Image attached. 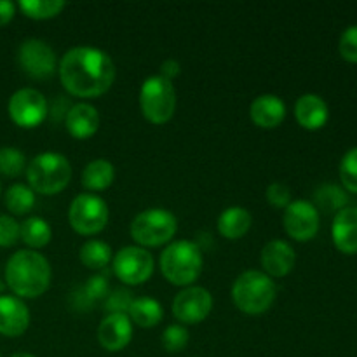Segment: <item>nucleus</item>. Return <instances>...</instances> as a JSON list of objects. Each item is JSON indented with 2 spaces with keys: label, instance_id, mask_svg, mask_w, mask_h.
Listing matches in <instances>:
<instances>
[{
  "label": "nucleus",
  "instance_id": "f257e3e1",
  "mask_svg": "<svg viewBox=\"0 0 357 357\" xmlns=\"http://www.w3.org/2000/svg\"><path fill=\"white\" fill-rule=\"evenodd\" d=\"M59 79L72 96L96 98L114 84L115 65L101 49L73 47L59 61Z\"/></svg>",
  "mask_w": 357,
  "mask_h": 357
},
{
  "label": "nucleus",
  "instance_id": "f03ea898",
  "mask_svg": "<svg viewBox=\"0 0 357 357\" xmlns=\"http://www.w3.org/2000/svg\"><path fill=\"white\" fill-rule=\"evenodd\" d=\"M6 281L17 296L37 298L51 284V265L37 251H16L6 265Z\"/></svg>",
  "mask_w": 357,
  "mask_h": 357
},
{
  "label": "nucleus",
  "instance_id": "7ed1b4c3",
  "mask_svg": "<svg viewBox=\"0 0 357 357\" xmlns=\"http://www.w3.org/2000/svg\"><path fill=\"white\" fill-rule=\"evenodd\" d=\"M201 248L192 241L171 243L160 255V271L164 278L174 286H190L202 272Z\"/></svg>",
  "mask_w": 357,
  "mask_h": 357
},
{
  "label": "nucleus",
  "instance_id": "20e7f679",
  "mask_svg": "<svg viewBox=\"0 0 357 357\" xmlns=\"http://www.w3.org/2000/svg\"><path fill=\"white\" fill-rule=\"evenodd\" d=\"M275 284L260 271H246L232 286V300L237 309L250 316L267 312L275 300Z\"/></svg>",
  "mask_w": 357,
  "mask_h": 357
},
{
  "label": "nucleus",
  "instance_id": "39448f33",
  "mask_svg": "<svg viewBox=\"0 0 357 357\" xmlns=\"http://www.w3.org/2000/svg\"><path fill=\"white\" fill-rule=\"evenodd\" d=\"M26 180L31 190L38 194H59L72 180V166L61 153L44 152L28 164Z\"/></svg>",
  "mask_w": 357,
  "mask_h": 357
},
{
  "label": "nucleus",
  "instance_id": "423d86ee",
  "mask_svg": "<svg viewBox=\"0 0 357 357\" xmlns=\"http://www.w3.org/2000/svg\"><path fill=\"white\" fill-rule=\"evenodd\" d=\"M139 107L146 121L152 124L160 126L171 121L176 110V91L173 82L160 75L145 79L139 89Z\"/></svg>",
  "mask_w": 357,
  "mask_h": 357
},
{
  "label": "nucleus",
  "instance_id": "0eeeda50",
  "mask_svg": "<svg viewBox=\"0 0 357 357\" xmlns=\"http://www.w3.org/2000/svg\"><path fill=\"white\" fill-rule=\"evenodd\" d=\"M178 229L176 216L167 209L153 208L142 211L131 223V237L139 248H157L169 243Z\"/></svg>",
  "mask_w": 357,
  "mask_h": 357
},
{
  "label": "nucleus",
  "instance_id": "6e6552de",
  "mask_svg": "<svg viewBox=\"0 0 357 357\" xmlns=\"http://www.w3.org/2000/svg\"><path fill=\"white\" fill-rule=\"evenodd\" d=\"M68 220L72 229L80 236H94L108 223V206L94 194H80L70 204Z\"/></svg>",
  "mask_w": 357,
  "mask_h": 357
},
{
  "label": "nucleus",
  "instance_id": "1a4fd4ad",
  "mask_svg": "<svg viewBox=\"0 0 357 357\" xmlns=\"http://www.w3.org/2000/svg\"><path fill=\"white\" fill-rule=\"evenodd\" d=\"M114 274L124 284L138 286L149 281L153 274V257L139 246L122 248L114 258Z\"/></svg>",
  "mask_w": 357,
  "mask_h": 357
},
{
  "label": "nucleus",
  "instance_id": "9d476101",
  "mask_svg": "<svg viewBox=\"0 0 357 357\" xmlns=\"http://www.w3.org/2000/svg\"><path fill=\"white\" fill-rule=\"evenodd\" d=\"M9 115L14 124L20 128H37L47 117V100L37 89L24 87L10 96Z\"/></svg>",
  "mask_w": 357,
  "mask_h": 357
},
{
  "label": "nucleus",
  "instance_id": "9b49d317",
  "mask_svg": "<svg viewBox=\"0 0 357 357\" xmlns=\"http://www.w3.org/2000/svg\"><path fill=\"white\" fill-rule=\"evenodd\" d=\"M213 309L211 293L201 286H190L178 293L173 300V316L183 324H199Z\"/></svg>",
  "mask_w": 357,
  "mask_h": 357
},
{
  "label": "nucleus",
  "instance_id": "f8f14e48",
  "mask_svg": "<svg viewBox=\"0 0 357 357\" xmlns=\"http://www.w3.org/2000/svg\"><path fill=\"white\" fill-rule=\"evenodd\" d=\"M17 59L26 75L31 79H49L56 70V54L44 40L28 38L21 44Z\"/></svg>",
  "mask_w": 357,
  "mask_h": 357
},
{
  "label": "nucleus",
  "instance_id": "ddd939ff",
  "mask_svg": "<svg viewBox=\"0 0 357 357\" xmlns=\"http://www.w3.org/2000/svg\"><path fill=\"white\" fill-rule=\"evenodd\" d=\"M284 230L295 241L305 243L316 237L319 230V211L309 201H295L284 209Z\"/></svg>",
  "mask_w": 357,
  "mask_h": 357
},
{
  "label": "nucleus",
  "instance_id": "4468645a",
  "mask_svg": "<svg viewBox=\"0 0 357 357\" xmlns=\"http://www.w3.org/2000/svg\"><path fill=\"white\" fill-rule=\"evenodd\" d=\"M132 338V323L126 314H108L98 328V342L108 352H119Z\"/></svg>",
  "mask_w": 357,
  "mask_h": 357
},
{
  "label": "nucleus",
  "instance_id": "2eb2a0df",
  "mask_svg": "<svg viewBox=\"0 0 357 357\" xmlns=\"http://www.w3.org/2000/svg\"><path fill=\"white\" fill-rule=\"evenodd\" d=\"M30 324V310L16 296H0V335L21 337Z\"/></svg>",
  "mask_w": 357,
  "mask_h": 357
},
{
  "label": "nucleus",
  "instance_id": "dca6fc26",
  "mask_svg": "<svg viewBox=\"0 0 357 357\" xmlns=\"http://www.w3.org/2000/svg\"><path fill=\"white\" fill-rule=\"evenodd\" d=\"M260 260L268 278H284L295 267L296 255L286 241L274 239L265 244Z\"/></svg>",
  "mask_w": 357,
  "mask_h": 357
},
{
  "label": "nucleus",
  "instance_id": "f3484780",
  "mask_svg": "<svg viewBox=\"0 0 357 357\" xmlns=\"http://www.w3.org/2000/svg\"><path fill=\"white\" fill-rule=\"evenodd\" d=\"M333 243L342 253H357V208H344L335 215L333 227H331Z\"/></svg>",
  "mask_w": 357,
  "mask_h": 357
},
{
  "label": "nucleus",
  "instance_id": "a211bd4d",
  "mask_svg": "<svg viewBox=\"0 0 357 357\" xmlns=\"http://www.w3.org/2000/svg\"><path fill=\"white\" fill-rule=\"evenodd\" d=\"M251 121L264 129H274L284 121L286 105L275 94H261L255 98L250 107Z\"/></svg>",
  "mask_w": 357,
  "mask_h": 357
},
{
  "label": "nucleus",
  "instance_id": "6ab92c4d",
  "mask_svg": "<svg viewBox=\"0 0 357 357\" xmlns=\"http://www.w3.org/2000/svg\"><path fill=\"white\" fill-rule=\"evenodd\" d=\"M295 117L302 128L316 131L328 122L330 110L326 101L317 94H303L295 105Z\"/></svg>",
  "mask_w": 357,
  "mask_h": 357
},
{
  "label": "nucleus",
  "instance_id": "aec40b11",
  "mask_svg": "<svg viewBox=\"0 0 357 357\" xmlns=\"http://www.w3.org/2000/svg\"><path fill=\"white\" fill-rule=\"evenodd\" d=\"M100 128L98 110L89 103H77L66 114V129L77 139H87Z\"/></svg>",
  "mask_w": 357,
  "mask_h": 357
},
{
  "label": "nucleus",
  "instance_id": "412c9836",
  "mask_svg": "<svg viewBox=\"0 0 357 357\" xmlns=\"http://www.w3.org/2000/svg\"><path fill=\"white\" fill-rule=\"evenodd\" d=\"M253 223V216L243 206H232L227 208L222 215L218 216V232L225 239L236 241L246 236Z\"/></svg>",
  "mask_w": 357,
  "mask_h": 357
},
{
  "label": "nucleus",
  "instance_id": "4be33fe9",
  "mask_svg": "<svg viewBox=\"0 0 357 357\" xmlns=\"http://www.w3.org/2000/svg\"><path fill=\"white\" fill-rule=\"evenodd\" d=\"M131 323H136L142 328H153L162 321V307L155 298L150 296H139L131 303V309L128 312Z\"/></svg>",
  "mask_w": 357,
  "mask_h": 357
},
{
  "label": "nucleus",
  "instance_id": "5701e85b",
  "mask_svg": "<svg viewBox=\"0 0 357 357\" xmlns=\"http://www.w3.org/2000/svg\"><path fill=\"white\" fill-rule=\"evenodd\" d=\"M115 171L112 162L105 159H96L91 160L86 167H84L82 173V185L87 190L100 192L105 188L110 187L114 183Z\"/></svg>",
  "mask_w": 357,
  "mask_h": 357
},
{
  "label": "nucleus",
  "instance_id": "b1692460",
  "mask_svg": "<svg viewBox=\"0 0 357 357\" xmlns=\"http://www.w3.org/2000/svg\"><path fill=\"white\" fill-rule=\"evenodd\" d=\"M108 289H110V284H108L107 275H93V278L87 279L86 284L73 295V307L87 310L94 302H100V300L107 298Z\"/></svg>",
  "mask_w": 357,
  "mask_h": 357
},
{
  "label": "nucleus",
  "instance_id": "393cba45",
  "mask_svg": "<svg viewBox=\"0 0 357 357\" xmlns=\"http://www.w3.org/2000/svg\"><path fill=\"white\" fill-rule=\"evenodd\" d=\"M20 237L26 246L38 250V248L47 246L52 237V230L44 218L31 216L20 225Z\"/></svg>",
  "mask_w": 357,
  "mask_h": 357
},
{
  "label": "nucleus",
  "instance_id": "a878e982",
  "mask_svg": "<svg viewBox=\"0 0 357 357\" xmlns=\"http://www.w3.org/2000/svg\"><path fill=\"white\" fill-rule=\"evenodd\" d=\"M80 261L86 265L87 268H93V271H98V268L107 267L108 261L112 258V250L107 243L98 239H91L80 248Z\"/></svg>",
  "mask_w": 357,
  "mask_h": 357
},
{
  "label": "nucleus",
  "instance_id": "bb28decb",
  "mask_svg": "<svg viewBox=\"0 0 357 357\" xmlns=\"http://www.w3.org/2000/svg\"><path fill=\"white\" fill-rule=\"evenodd\" d=\"M6 206L14 215H24L35 206V192L26 185L16 183L6 192Z\"/></svg>",
  "mask_w": 357,
  "mask_h": 357
},
{
  "label": "nucleus",
  "instance_id": "cd10ccee",
  "mask_svg": "<svg viewBox=\"0 0 357 357\" xmlns=\"http://www.w3.org/2000/svg\"><path fill=\"white\" fill-rule=\"evenodd\" d=\"M65 7L61 0H21L20 9L31 20H49L58 16Z\"/></svg>",
  "mask_w": 357,
  "mask_h": 357
},
{
  "label": "nucleus",
  "instance_id": "c85d7f7f",
  "mask_svg": "<svg viewBox=\"0 0 357 357\" xmlns=\"http://www.w3.org/2000/svg\"><path fill=\"white\" fill-rule=\"evenodd\" d=\"M316 201L317 206L324 211H342L344 208H347L349 197L342 188H338L337 185H324L319 190L316 192Z\"/></svg>",
  "mask_w": 357,
  "mask_h": 357
},
{
  "label": "nucleus",
  "instance_id": "c756f323",
  "mask_svg": "<svg viewBox=\"0 0 357 357\" xmlns=\"http://www.w3.org/2000/svg\"><path fill=\"white\" fill-rule=\"evenodd\" d=\"M24 155L21 150L13 149V146H6V149H0V173L3 176H20L24 171Z\"/></svg>",
  "mask_w": 357,
  "mask_h": 357
},
{
  "label": "nucleus",
  "instance_id": "7c9ffc66",
  "mask_svg": "<svg viewBox=\"0 0 357 357\" xmlns=\"http://www.w3.org/2000/svg\"><path fill=\"white\" fill-rule=\"evenodd\" d=\"M188 331L181 324H171L162 333V345L167 352H181L188 345Z\"/></svg>",
  "mask_w": 357,
  "mask_h": 357
},
{
  "label": "nucleus",
  "instance_id": "2f4dec72",
  "mask_svg": "<svg viewBox=\"0 0 357 357\" xmlns=\"http://www.w3.org/2000/svg\"><path fill=\"white\" fill-rule=\"evenodd\" d=\"M340 178L345 188L357 194V146L351 149L340 162Z\"/></svg>",
  "mask_w": 357,
  "mask_h": 357
},
{
  "label": "nucleus",
  "instance_id": "473e14b6",
  "mask_svg": "<svg viewBox=\"0 0 357 357\" xmlns=\"http://www.w3.org/2000/svg\"><path fill=\"white\" fill-rule=\"evenodd\" d=\"M132 300L135 298L129 289H115L105 298V310L107 314H126L128 316Z\"/></svg>",
  "mask_w": 357,
  "mask_h": 357
},
{
  "label": "nucleus",
  "instance_id": "72a5a7b5",
  "mask_svg": "<svg viewBox=\"0 0 357 357\" xmlns=\"http://www.w3.org/2000/svg\"><path fill=\"white\" fill-rule=\"evenodd\" d=\"M338 51L344 59L357 63V24H352L342 33L340 42H338Z\"/></svg>",
  "mask_w": 357,
  "mask_h": 357
},
{
  "label": "nucleus",
  "instance_id": "f704fd0d",
  "mask_svg": "<svg viewBox=\"0 0 357 357\" xmlns=\"http://www.w3.org/2000/svg\"><path fill=\"white\" fill-rule=\"evenodd\" d=\"M265 195H267L268 204L274 206V208L286 209L291 204V190L284 183H281V181H274V183L268 185Z\"/></svg>",
  "mask_w": 357,
  "mask_h": 357
},
{
  "label": "nucleus",
  "instance_id": "c9c22d12",
  "mask_svg": "<svg viewBox=\"0 0 357 357\" xmlns=\"http://www.w3.org/2000/svg\"><path fill=\"white\" fill-rule=\"evenodd\" d=\"M20 239V223L7 215H0V246L9 248Z\"/></svg>",
  "mask_w": 357,
  "mask_h": 357
},
{
  "label": "nucleus",
  "instance_id": "e433bc0d",
  "mask_svg": "<svg viewBox=\"0 0 357 357\" xmlns=\"http://www.w3.org/2000/svg\"><path fill=\"white\" fill-rule=\"evenodd\" d=\"M180 72L181 66L176 59H166V61L160 65V77H164V79L167 80H173L174 77L180 75Z\"/></svg>",
  "mask_w": 357,
  "mask_h": 357
},
{
  "label": "nucleus",
  "instance_id": "4c0bfd02",
  "mask_svg": "<svg viewBox=\"0 0 357 357\" xmlns=\"http://www.w3.org/2000/svg\"><path fill=\"white\" fill-rule=\"evenodd\" d=\"M16 13V6L10 0H0V26H6L10 23Z\"/></svg>",
  "mask_w": 357,
  "mask_h": 357
},
{
  "label": "nucleus",
  "instance_id": "58836bf2",
  "mask_svg": "<svg viewBox=\"0 0 357 357\" xmlns=\"http://www.w3.org/2000/svg\"><path fill=\"white\" fill-rule=\"evenodd\" d=\"M10 357H35L33 354H28V352H17V354H13Z\"/></svg>",
  "mask_w": 357,
  "mask_h": 357
},
{
  "label": "nucleus",
  "instance_id": "ea45409f",
  "mask_svg": "<svg viewBox=\"0 0 357 357\" xmlns=\"http://www.w3.org/2000/svg\"><path fill=\"white\" fill-rule=\"evenodd\" d=\"M0 192H2V183H0Z\"/></svg>",
  "mask_w": 357,
  "mask_h": 357
}]
</instances>
